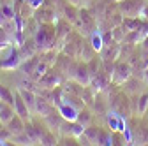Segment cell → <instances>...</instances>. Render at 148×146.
Wrapping results in <instances>:
<instances>
[{"label": "cell", "mask_w": 148, "mask_h": 146, "mask_svg": "<svg viewBox=\"0 0 148 146\" xmlns=\"http://www.w3.org/2000/svg\"><path fill=\"white\" fill-rule=\"evenodd\" d=\"M131 74H132L131 65H129V63H123V62H120V63L115 67L113 79H115V83H116V85H123L129 78H131Z\"/></svg>", "instance_id": "cell-1"}, {"label": "cell", "mask_w": 148, "mask_h": 146, "mask_svg": "<svg viewBox=\"0 0 148 146\" xmlns=\"http://www.w3.org/2000/svg\"><path fill=\"white\" fill-rule=\"evenodd\" d=\"M14 109H16V115L21 116L23 120H28L30 118V111L27 109V102H25V99L21 97L20 92H18L16 97H14Z\"/></svg>", "instance_id": "cell-2"}, {"label": "cell", "mask_w": 148, "mask_h": 146, "mask_svg": "<svg viewBox=\"0 0 148 146\" xmlns=\"http://www.w3.org/2000/svg\"><path fill=\"white\" fill-rule=\"evenodd\" d=\"M7 129L12 136H21L25 134V125H23V118L21 116H14L9 123H7Z\"/></svg>", "instance_id": "cell-3"}, {"label": "cell", "mask_w": 148, "mask_h": 146, "mask_svg": "<svg viewBox=\"0 0 148 146\" xmlns=\"http://www.w3.org/2000/svg\"><path fill=\"white\" fill-rule=\"evenodd\" d=\"M139 27H141V21L138 20V18H129V16H125V20H123V28H125L127 33H129V32H134V30H139Z\"/></svg>", "instance_id": "cell-4"}, {"label": "cell", "mask_w": 148, "mask_h": 146, "mask_svg": "<svg viewBox=\"0 0 148 146\" xmlns=\"http://www.w3.org/2000/svg\"><path fill=\"white\" fill-rule=\"evenodd\" d=\"M14 115L16 113H12V106H4L2 109H0V121L2 123H9L12 118H14Z\"/></svg>", "instance_id": "cell-5"}, {"label": "cell", "mask_w": 148, "mask_h": 146, "mask_svg": "<svg viewBox=\"0 0 148 146\" xmlns=\"http://www.w3.org/2000/svg\"><path fill=\"white\" fill-rule=\"evenodd\" d=\"M60 113H62V116L65 120H71V121H76L78 120V111L74 107H64V106H60Z\"/></svg>", "instance_id": "cell-6"}, {"label": "cell", "mask_w": 148, "mask_h": 146, "mask_svg": "<svg viewBox=\"0 0 148 146\" xmlns=\"http://www.w3.org/2000/svg\"><path fill=\"white\" fill-rule=\"evenodd\" d=\"M0 100H2V102H5V104H9V106H14L12 95L9 93V90H7L5 86H2V85H0Z\"/></svg>", "instance_id": "cell-7"}, {"label": "cell", "mask_w": 148, "mask_h": 146, "mask_svg": "<svg viewBox=\"0 0 148 146\" xmlns=\"http://www.w3.org/2000/svg\"><path fill=\"white\" fill-rule=\"evenodd\" d=\"M92 42H94V44H92V48H94L95 51H99V49H102V48H104V46H102V39L99 37L97 33L92 35Z\"/></svg>", "instance_id": "cell-8"}, {"label": "cell", "mask_w": 148, "mask_h": 146, "mask_svg": "<svg viewBox=\"0 0 148 146\" xmlns=\"http://www.w3.org/2000/svg\"><path fill=\"white\" fill-rule=\"evenodd\" d=\"M48 78H49V83H46V85H44V86H48V88H53V85H58V83H60L58 74H55V72H49Z\"/></svg>", "instance_id": "cell-9"}, {"label": "cell", "mask_w": 148, "mask_h": 146, "mask_svg": "<svg viewBox=\"0 0 148 146\" xmlns=\"http://www.w3.org/2000/svg\"><path fill=\"white\" fill-rule=\"evenodd\" d=\"M90 118H92V115H90L88 111H81V113H78V121H79L81 125H86V123L90 121Z\"/></svg>", "instance_id": "cell-10"}, {"label": "cell", "mask_w": 148, "mask_h": 146, "mask_svg": "<svg viewBox=\"0 0 148 146\" xmlns=\"http://www.w3.org/2000/svg\"><path fill=\"white\" fill-rule=\"evenodd\" d=\"M146 106H148V95H141L139 104H138V111L139 113H145L146 111Z\"/></svg>", "instance_id": "cell-11"}, {"label": "cell", "mask_w": 148, "mask_h": 146, "mask_svg": "<svg viewBox=\"0 0 148 146\" xmlns=\"http://www.w3.org/2000/svg\"><path fill=\"white\" fill-rule=\"evenodd\" d=\"M139 16H143L145 20H148V4H145V5H143V9H141V14H139Z\"/></svg>", "instance_id": "cell-12"}, {"label": "cell", "mask_w": 148, "mask_h": 146, "mask_svg": "<svg viewBox=\"0 0 148 146\" xmlns=\"http://www.w3.org/2000/svg\"><path fill=\"white\" fill-rule=\"evenodd\" d=\"M69 2H72V4H74V5H76V4H78V2H79V0H69Z\"/></svg>", "instance_id": "cell-13"}, {"label": "cell", "mask_w": 148, "mask_h": 146, "mask_svg": "<svg viewBox=\"0 0 148 146\" xmlns=\"http://www.w3.org/2000/svg\"><path fill=\"white\" fill-rule=\"evenodd\" d=\"M145 79L148 81V69H146V74H145Z\"/></svg>", "instance_id": "cell-14"}, {"label": "cell", "mask_w": 148, "mask_h": 146, "mask_svg": "<svg viewBox=\"0 0 148 146\" xmlns=\"http://www.w3.org/2000/svg\"><path fill=\"white\" fill-rule=\"evenodd\" d=\"M113 2H122V0H113Z\"/></svg>", "instance_id": "cell-15"}]
</instances>
